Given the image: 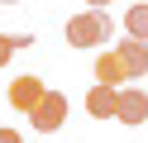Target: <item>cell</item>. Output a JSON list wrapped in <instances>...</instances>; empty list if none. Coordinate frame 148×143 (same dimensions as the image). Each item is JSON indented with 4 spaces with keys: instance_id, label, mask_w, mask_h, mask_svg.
<instances>
[{
    "instance_id": "obj_2",
    "label": "cell",
    "mask_w": 148,
    "mask_h": 143,
    "mask_svg": "<svg viewBox=\"0 0 148 143\" xmlns=\"http://www.w3.org/2000/svg\"><path fill=\"white\" fill-rule=\"evenodd\" d=\"M67 110H72L67 95H62V91H48V95H43V100L29 110V124H34L38 133H58L62 124H67Z\"/></svg>"
},
{
    "instance_id": "obj_10",
    "label": "cell",
    "mask_w": 148,
    "mask_h": 143,
    "mask_svg": "<svg viewBox=\"0 0 148 143\" xmlns=\"http://www.w3.org/2000/svg\"><path fill=\"white\" fill-rule=\"evenodd\" d=\"M0 143H24V138H19L14 129H0Z\"/></svg>"
},
{
    "instance_id": "obj_12",
    "label": "cell",
    "mask_w": 148,
    "mask_h": 143,
    "mask_svg": "<svg viewBox=\"0 0 148 143\" xmlns=\"http://www.w3.org/2000/svg\"><path fill=\"white\" fill-rule=\"evenodd\" d=\"M0 5H19V0H0Z\"/></svg>"
},
{
    "instance_id": "obj_4",
    "label": "cell",
    "mask_w": 148,
    "mask_h": 143,
    "mask_svg": "<svg viewBox=\"0 0 148 143\" xmlns=\"http://www.w3.org/2000/svg\"><path fill=\"white\" fill-rule=\"evenodd\" d=\"M48 95V86L38 81V76H14L10 81V110H19V114H29L34 105Z\"/></svg>"
},
{
    "instance_id": "obj_8",
    "label": "cell",
    "mask_w": 148,
    "mask_h": 143,
    "mask_svg": "<svg viewBox=\"0 0 148 143\" xmlns=\"http://www.w3.org/2000/svg\"><path fill=\"white\" fill-rule=\"evenodd\" d=\"M124 38L148 43V5H129L124 10Z\"/></svg>"
},
{
    "instance_id": "obj_9",
    "label": "cell",
    "mask_w": 148,
    "mask_h": 143,
    "mask_svg": "<svg viewBox=\"0 0 148 143\" xmlns=\"http://www.w3.org/2000/svg\"><path fill=\"white\" fill-rule=\"evenodd\" d=\"M29 43H34V34H0V67L10 62L19 48H29Z\"/></svg>"
},
{
    "instance_id": "obj_3",
    "label": "cell",
    "mask_w": 148,
    "mask_h": 143,
    "mask_svg": "<svg viewBox=\"0 0 148 143\" xmlns=\"http://www.w3.org/2000/svg\"><path fill=\"white\" fill-rule=\"evenodd\" d=\"M115 124H148V91H138V86H124V91L115 95Z\"/></svg>"
},
{
    "instance_id": "obj_6",
    "label": "cell",
    "mask_w": 148,
    "mask_h": 143,
    "mask_svg": "<svg viewBox=\"0 0 148 143\" xmlns=\"http://www.w3.org/2000/svg\"><path fill=\"white\" fill-rule=\"evenodd\" d=\"M119 62H124V72H129V81H138V76L148 72V43H138V38H119Z\"/></svg>"
},
{
    "instance_id": "obj_5",
    "label": "cell",
    "mask_w": 148,
    "mask_h": 143,
    "mask_svg": "<svg viewBox=\"0 0 148 143\" xmlns=\"http://www.w3.org/2000/svg\"><path fill=\"white\" fill-rule=\"evenodd\" d=\"M96 86H110V91H124L129 86V72H124V62H119L115 48H105L96 57Z\"/></svg>"
},
{
    "instance_id": "obj_11",
    "label": "cell",
    "mask_w": 148,
    "mask_h": 143,
    "mask_svg": "<svg viewBox=\"0 0 148 143\" xmlns=\"http://www.w3.org/2000/svg\"><path fill=\"white\" fill-rule=\"evenodd\" d=\"M86 5H91V10H105V5H115V0H86Z\"/></svg>"
},
{
    "instance_id": "obj_1",
    "label": "cell",
    "mask_w": 148,
    "mask_h": 143,
    "mask_svg": "<svg viewBox=\"0 0 148 143\" xmlns=\"http://www.w3.org/2000/svg\"><path fill=\"white\" fill-rule=\"evenodd\" d=\"M110 38H115V19L105 10H77L67 19V43L72 48H100Z\"/></svg>"
},
{
    "instance_id": "obj_7",
    "label": "cell",
    "mask_w": 148,
    "mask_h": 143,
    "mask_svg": "<svg viewBox=\"0 0 148 143\" xmlns=\"http://www.w3.org/2000/svg\"><path fill=\"white\" fill-rule=\"evenodd\" d=\"M115 95L119 91H110V86H91L86 100H81V110H86L91 119H115Z\"/></svg>"
}]
</instances>
